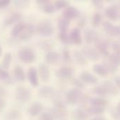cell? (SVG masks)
<instances>
[{"instance_id": "6da1fadb", "label": "cell", "mask_w": 120, "mask_h": 120, "mask_svg": "<svg viewBox=\"0 0 120 120\" xmlns=\"http://www.w3.org/2000/svg\"><path fill=\"white\" fill-rule=\"evenodd\" d=\"M89 98H90L88 97L87 95L84 94L82 90L72 88L65 94V101L70 105H75L79 103H84L86 101L89 102Z\"/></svg>"}, {"instance_id": "7a4b0ae2", "label": "cell", "mask_w": 120, "mask_h": 120, "mask_svg": "<svg viewBox=\"0 0 120 120\" xmlns=\"http://www.w3.org/2000/svg\"><path fill=\"white\" fill-rule=\"evenodd\" d=\"M36 33L41 37H50L53 33V25L49 20H41L35 27Z\"/></svg>"}, {"instance_id": "3957f363", "label": "cell", "mask_w": 120, "mask_h": 120, "mask_svg": "<svg viewBox=\"0 0 120 120\" xmlns=\"http://www.w3.org/2000/svg\"><path fill=\"white\" fill-rule=\"evenodd\" d=\"M18 56L20 61L26 64L32 63L36 59V53L34 49L30 46L21 47L18 51Z\"/></svg>"}, {"instance_id": "277c9868", "label": "cell", "mask_w": 120, "mask_h": 120, "mask_svg": "<svg viewBox=\"0 0 120 120\" xmlns=\"http://www.w3.org/2000/svg\"><path fill=\"white\" fill-rule=\"evenodd\" d=\"M14 97L17 102L23 104L30 101L32 97V93L26 86L20 85L15 89Z\"/></svg>"}, {"instance_id": "5b68a950", "label": "cell", "mask_w": 120, "mask_h": 120, "mask_svg": "<svg viewBox=\"0 0 120 120\" xmlns=\"http://www.w3.org/2000/svg\"><path fill=\"white\" fill-rule=\"evenodd\" d=\"M53 108L51 109V111L49 112L54 120H63L68 116V110L66 108L65 103L60 102L53 104Z\"/></svg>"}, {"instance_id": "8992f818", "label": "cell", "mask_w": 120, "mask_h": 120, "mask_svg": "<svg viewBox=\"0 0 120 120\" xmlns=\"http://www.w3.org/2000/svg\"><path fill=\"white\" fill-rule=\"evenodd\" d=\"M105 16L110 21H117L120 18V7L119 4H115L108 6L104 11ZM108 20V21H109Z\"/></svg>"}, {"instance_id": "52a82bcc", "label": "cell", "mask_w": 120, "mask_h": 120, "mask_svg": "<svg viewBox=\"0 0 120 120\" xmlns=\"http://www.w3.org/2000/svg\"><path fill=\"white\" fill-rule=\"evenodd\" d=\"M79 15L80 11L77 7L73 6H69L65 9H63L61 17L70 22L71 21L77 19Z\"/></svg>"}, {"instance_id": "ba28073f", "label": "cell", "mask_w": 120, "mask_h": 120, "mask_svg": "<svg viewBox=\"0 0 120 120\" xmlns=\"http://www.w3.org/2000/svg\"><path fill=\"white\" fill-rule=\"evenodd\" d=\"M35 34V26L30 23H26L24 29L18 36V39L21 41H27L32 39Z\"/></svg>"}, {"instance_id": "9c48e42d", "label": "cell", "mask_w": 120, "mask_h": 120, "mask_svg": "<svg viewBox=\"0 0 120 120\" xmlns=\"http://www.w3.org/2000/svg\"><path fill=\"white\" fill-rule=\"evenodd\" d=\"M39 9L46 14H52L56 11L53 1L49 0H38L36 1Z\"/></svg>"}, {"instance_id": "30bf717a", "label": "cell", "mask_w": 120, "mask_h": 120, "mask_svg": "<svg viewBox=\"0 0 120 120\" xmlns=\"http://www.w3.org/2000/svg\"><path fill=\"white\" fill-rule=\"evenodd\" d=\"M80 51L86 58V60L90 61H97L98 60H99L101 56V55L95 48L89 46H84Z\"/></svg>"}, {"instance_id": "8fae6325", "label": "cell", "mask_w": 120, "mask_h": 120, "mask_svg": "<svg viewBox=\"0 0 120 120\" xmlns=\"http://www.w3.org/2000/svg\"><path fill=\"white\" fill-rule=\"evenodd\" d=\"M103 29L105 32L111 37H119L120 34V26L116 25L111 22L110 21L106 20L104 21L103 23Z\"/></svg>"}, {"instance_id": "7c38bea8", "label": "cell", "mask_w": 120, "mask_h": 120, "mask_svg": "<svg viewBox=\"0 0 120 120\" xmlns=\"http://www.w3.org/2000/svg\"><path fill=\"white\" fill-rule=\"evenodd\" d=\"M26 78L27 79L29 83L32 87L35 88L39 86V79L38 77L37 70L34 67H30L28 68L26 74Z\"/></svg>"}, {"instance_id": "4fadbf2b", "label": "cell", "mask_w": 120, "mask_h": 120, "mask_svg": "<svg viewBox=\"0 0 120 120\" xmlns=\"http://www.w3.org/2000/svg\"><path fill=\"white\" fill-rule=\"evenodd\" d=\"M75 73V70L68 66L61 67L56 71V76L62 79H71Z\"/></svg>"}, {"instance_id": "5bb4252c", "label": "cell", "mask_w": 120, "mask_h": 120, "mask_svg": "<svg viewBox=\"0 0 120 120\" xmlns=\"http://www.w3.org/2000/svg\"><path fill=\"white\" fill-rule=\"evenodd\" d=\"M37 70L39 79H40L43 82H47L49 81L51 78V71L47 65L44 63L40 64Z\"/></svg>"}, {"instance_id": "9a60e30c", "label": "cell", "mask_w": 120, "mask_h": 120, "mask_svg": "<svg viewBox=\"0 0 120 120\" xmlns=\"http://www.w3.org/2000/svg\"><path fill=\"white\" fill-rule=\"evenodd\" d=\"M56 95V89L51 86H43L38 91V96L44 99L52 98Z\"/></svg>"}, {"instance_id": "2e32d148", "label": "cell", "mask_w": 120, "mask_h": 120, "mask_svg": "<svg viewBox=\"0 0 120 120\" xmlns=\"http://www.w3.org/2000/svg\"><path fill=\"white\" fill-rule=\"evenodd\" d=\"M96 49L99 53L100 55H103L104 56H108L110 54V44L105 40L98 39L95 43Z\"/></svg>"}, {"instance_id": "e0dca14e", "label": "cell", "mask_w": 120, "mask_h": 120, "mask_svg": "<svg viewBox=\"0 0 120 120\" xmlns=\"http://www.w3.org/2000/svg\"><path fill=\"white\" fill-rule=\"evenodd\" d=\"M83 39L86 44L90 45L92 44H95L97 41V40L98 39V35L94 30L86 29L84 32Z\"/></svg>"}, {"instance_id": "ac0fdd59", "label": "cell", "mask_w": 120, "mask_h": 120, "mask_svg": "<svg viewBox=\"0 0 120 120\" xmlns=\"http://www.w3.org/2000/svg\"><path fill=\"white\" fill-rule=\"evenodd\" d=\"M79 79L84 84H96L98 82V77L94 74L88 71H84L81 72V74L79 75Z\"/></svg>"}, {"instance_id": "d6986e66", "label": "cell", "mask_w": 120, "mask_h": 120, "mask_svg": "<svg viewBox=\"0 0 120 120\" xmlns=\"http://www.w3.org/2000/svg\"><path fill=\"white\" fill-rule=\"evenodd\" d=\"M44 107L43 105L39 102H34L32 103L27 108V114L32 117L39 116L43 112Z\"/></svg>"}, {"instance_id": "ffe728a7", "label": "cell", "mask_w": 120, "mask_h": 120, "mask_svg": "<svg viewBox=\"0 0 120 120\" xmlns=\"http://www.w3.org/2000/svg\"><path fill=\"white\" fill-rule=\"evenodd\" d=\"M70 44H73L75 45H79L82 42V35L81 32V30L78 27L73 28L70 32Z\"/></svg>"}, {"instance_id": "44dd1931", "label": "cell", "mask_w": 120, "mask_h": 120, "mask_svg": "<svg viewBox=\"0 0 120 120\" xmlns=\"http://www.w3.org/2000/svg\"><path fill=\"white\" fill-rule=\"evenodd\" d=\"M102 86L105 89L108 95H110L112 96H116L119 94V88L113 83V82L110 80H105Z\"/></svg>"}, {"instance_id": "7402d4cb", "label": "cell", "mask_w": 120, "mask_h": 120, "mask_svg": "<svg viewBox=\"0 0 120 120\" xmlns=\"http://www.w3.org/2000/svg\"><path fill=\"white\" fill-rule=\"evenodd\" d=\"M60 58V53L56 51L52 50L49 52H46L44 56V60L47 64L49 65H56L58 63Z\"/></svg>"}, {"instance_id": "603a6c76", "label": "cell", "mask_w": 120, "mask_h": 120, "mask_svg": "<svg viewBox=\"0 0 120 120\" xmlns=\"http://www.w3.org/2000/svg\"><path fill=\"white\" fill-rule=\"evenodd\" d=\"M21 18H22V15L20 13L15 12V13H11L10 15L6 17L4 20V24L6 26L15 25L16 23L20 22Z\"/></svg>"}, {"instance_id": "cb8c5ba5", "label": "cell", "mask_w": 120, "mask_h": 120, "mask_svg": "<svg viewBox=\"0 0 120 120\" xmlns=\"http://www.w3.org/2000/svg\"><path fill=\"white\" fill-rule=\"evenodd\" d=\"M89 115L86 110L82 107L76 108L72 112V118L74 120H87Z\"/></svg>"}, {"instance_id": "d4e9b609", "label": "cell", "mask_w": 120, "mask_h": 120, "mask_svg": "<svg viewBox=\"0 0 120 120\" xmlns=\"http://www.w3.org/2000/svg\"><path fill=\"white\" fill-rule=\"evenodd\" d=\"M89 103L91 106L100 107L103 108H106V107L108 105V101L107 99H105V98H101L96 96L94 98H90Z\"/></svg>"}, {"instance_id": "484cf974", "label": "cell", "mask_w": 120, "mask_h": 120, "mask_svg": "<svg viewBox=\"0 0 120 120\" xmlns=\"http://www.w3.org/2000/svg\"><path fill=\"white\" fill-rule=\"evenodd\" d=\"M13 74L15 80L20 82H23L26 79V74L23 68L20 65H15L13 70Z\"/></svg>"}, {"instance_id": "4316f807", "label": "cell", "mask_w": 120, "mask_h": 120, "mask_svg": "<svg viewBox=\"0 0 120 120\" xmlns=\"http://www.w3.org/2000/svg\"><path fill=\"white\" fill-rule=\"evenodd\" d=\"M93 71L99 77H107L109 75V72L105 68V67L103 64L96 63L93 65Z\"/></svg>"}, {"instance_id": "83f0119b", "label": "cell", "mask_w": 120, "mask_h": 120, "mask_svg": "<svg viewBox=\"0 0 120 120\" xmlns=\"http://www.w3.org/2000/svg\"><path fill=\"white\" fill-rule=\"evenodd\" d=\"M25 25H26V23H25L23 22H21V21L16 23L15 25H14V26L13 27V28L11 30V37L13 38H17L18 39V36L20 35V34L21 33V32L24 29Z\"/></svg>"}, {"instance_id": "f1b7e54d", "label": "cell", "mask_w": 120, "mask_h": 120, "mask_svg": "<svg viewBox=\"0 0 120 120\" xmlns=\"http://www.w3.org/2000/svg\"><path fill=\"white\" fill-rule=\"evenodd\" d=\"M73 57L75 60V62L81 66H85L88 64V60L84 56V55L80 51H75L73 53Z\"/></svg>"}, {"instance_id": "f546056e", "label": "cell", "mask_w": 120, "mask_h": 120, "mask_svg": "<svg viewBox=\"0 0 120 120\" xmlns=\"http://www.w3.org/2000/svg\"><path fill=\"white\" fill-rule=\"evenodd\" d=\"M12 62V55L10 52H6L4 53L3 58L1 62L0 66L5 70H7L11 65Z\"/></svg>"}, {"instance_id": "4dcf8cb0", "label": "cell", "mask_w": 120, "mask_h": 120, "mask_svg": "<svg viewBox=\"0 0 120 120\" xmlns=\"http://www.w3.org/2000/svg\"><path fill=\"white\" fill-rule=\"evenodd\" d=\"M20 117L21 113L16 109H11L5 115L6 120H18Z\"/></svg>"}, {"instance_id": "1f68e13d", "label": "cell", "mask_w": 120, "mask_h": 120, "mask_svg": "<svg viewBox=\"0 0 120 120\" xmlns=\"http://www.w3.org/2000/svg\"><path fill=\"white\" fill-rule=\"evenodd\" d=\"M87 112L89 115H94L95 117L97 116H102L103 114L105 112V108H100V107H96V106H91L90 105L87 109Z\"/></svg>"}, {"instance_id": "d6a6232c", "label": "cell", "mask_w": 120, "mask_h": 120, "mask_svg": "<svg viewBox=\"0 0 120 120\" xmlns=\"http://www.w3.org/2000/svg\"><path fill=\"white\" fill-rule=\"evenodd\" d=\"M70 22L63 18L60 17L58 21V27L59 29V32H69Z\"/></svg>"}, {"instance_id": "836d02e7", "label": "cell", "mask_w": 120, "mask_h": 120, "mask_svg": "<svg viewBox=\"0 0 120 120\" xmlns=\"http://www.w3.org/2000/svg\"><path fill=\"white\" fill-rule=\"evenodd\" d=\"M91 92H92L93 94H94L95 96H96V97L105 98L108 96V94H107L105 89L103 88V86L102 85L94 86L92 89Z\"/></svg>"}, {"instance_id": "e575fe53", "label": "cell", "mask_w": 120, "mask_h": 120, "mask_svg": "<svg viewBox=\"0 0 120 120\" xmlns=\"http://www.w3.org/2000/svg\"><path fill=\"white\" fill-rule=\"evenodd\" d=\"M103 21V15L101 13L96 12L95 13L91 18V25L94 27H98Z\"/></svg>"}, {"instance_id": "d590c367", "label": "cell", "mask_w": 120, "mask_h": 120, "mask_svg": "<svg viewBox=\"0 0 120 120\" xmlns=\"http://www.w3.org/2000/svg\"><path fill=\"white\" fill-rule=\"evenodd\" d=\"M56 10H62V9H65V8H67L68 6H70V2L67 1V0H58V1H53Z\"/></svg>"}, {"instance_id": "8d00e7d4", "label": "cell", "mask_w": 120, "mask_h": 120, "mask_svg": "<svg viewBox=\"0 0 120 120\" xmlns=\"http://www.w3.org/2000/svg\"><path fill=\"white\" fill-rule=\"evenodd\" d=\"M40 47L43 50H44L46 52H49L50 51H52L53 49V44L48 40L42 41L40 42Z\"/></svg>"}, {"instance_id": "74e56055", "label": "cell", "mask_w": 120, "mask_h": 120, "mask_svg": "<svg viewBox=\"0 0 120 120\" xmlns=\"http://www.w3.org/2000/svg\"><path fill=\"white\" fill-rule=\"evenodd\" d=\"M60 58H62V60L65 62V63H69L71 61V54L70 52L69 51V49H63L61 51V53H60Z\"/></svg>"}, {"instance_id": "f35d334b", "label": "cell", "mask_w": 120, "mask_h": 120, "mask_svg": "<svg viewBox=\"0 0 120 120\" xmlns=\"http://www.w3.org/2000/svg\"><path fill=\"white\" fill-rule=\"evenodd\" d=\"M108 61L110 62L111 63L114 64L115 65L119 67L120 64V56L119 55H117L114 53H110L108 56Z\"/></svg>"}, {"instance_id": "ab89813d", "label": "cell", "mask_w": 120, "mask_h": 120, "mask_svg": "<svg viewBox=\"0 0 120 120\" xmlns=\"http://www.w3.org/2000/svg\"><path fill=\"white\" fill-rule=\"evenodd\" d=\"M105 67V68L107 69V70L108 71L109 74L110 73H115L117 70H118V67L115 65L114 64L111 63L110 62H109L108 60L107 61H105L103 63H102Z\"/></svg>"}, {"instance_id": "60d3db41", "label": "cell", "mask_w": 120, "mask_h": 120, "mask_svg": "<svg viewBox=\"0 0 120 120\" xmlns=\"http://www.w3.org/2000/svg\"><path fill=\"white\" fill-rule=\"evenodd\" d=\"M60 41L64 44H70V32H59L58 35Z\"/></svg>"}, {"instance_id": "b9f144b4", "label": "cell", "mask_w": 120, "mask_h": 120, "mask_svg": "<svg viewBox=\"0 0 120 120\" xmlns=\"http://www.w3.org/2000/svg\"><path fill=\"white\" fill-rule=\"evenodd\" d=\"M111 49L113 51V53L119 55L120 54V43L118 40H115L111 44Z\"/></svg>"}, {"instance_id": "7bdbcfd3", "label": "cell", "mask_w": 120, "mask_h": 120, "mask_svg": "<svg viewBox=\"0 0 120 120\" xmlns=\"http://www.w3.org/2000/svg\"><path fill=\"white\" fill-rule=\"evenodd\" d=\"M10 79V75L7 70H4L0 66V81H4L7 82Z\"/></svg>"}, {"instance_id": "ee69618b", "label": "cell", "mask_w": 120, "mask_h": 120, "mask_svg": "<svg viewBox=\"0 0 120 120\" xmlns=\"http://www.w3.org/2000/svg\"><path fill=\"white\" fill-rule=\"evenodd\" d=\"M78 20H77V25H78V28L80 29V28H83L85 27V25H86V18L85 15H80L79 17L77 18Z\"/></svg>"}, {"instance_id": "f6af8a7d", "label": "cell", "mask_w": 120, "mask_h": 120, "mask_svg": "<svg viewBox=\"0 0 120 120\" xmlns=\"http://www.w3.org/2000/svg\"><path fill=\"white\" fill-rule=\"evenodd\" d=\"M72 84L74 86V88H76L79 90H82L84 87V84L78 78V79H74L72 82Z\"/></svg>"}, {"instance_id": "bcb514c9", "label": "cell", "mask_w": 120, "mask_h": 120, "mask_svg": "<svg viewBox=\"0 0 120 120\" xmlns=\"http://www.w3.org/2000/svg\"><path fill=\"white\" fill-rule=\"evenodd\" d=\"M39 120H55L49 112H42L39 116Z\"/></svg>"}, {"instance_id": "7dc6e473", "label": "cell", "mask_w": 120, "mask_h": 120, "mask_svg": "<svg viewBox=\"0 0 120 120\" xmlns=\"http://www.w3.org/2000/svg\"><path fill=\"white\" fill-rule=\"evenodd\" d=\"M6 102L4 96L0 94V113L4 112V110L6 108Z\"/></svg>"}, {"instance_id": "c3c4849f", "label": "cell", "mask_w": 120, "mask_h": 120, "mask_svg": "<svg viewBox=\"0 0 120 120\" xmlns=\"http://www.w3.org/2000/svg\"><path fill=\"white\" fill-rule=\"evenodd\" d=\"M92 4H94V7L98 10L102 9L103 8V2L101 1H98V0H96V1H93Z\"/></svg>"}, {"instance_id": "681fc988", "label": "cell", "mask_w": 120, "mask_h": 120, "mask_svg": "<svg viewBox=\"0 0 120 120\" xmlns=\"http://www.w3.org/2000/svg\"><path fill=\"white\" fill-rule=\"evenodd\" d=\"M11 4L10 0H0V9L7 8Z\"/></svg>"}, {"instance_id": "f907efd6", "label": "cell", "mask_w": 120, "mask_h": 120, "mask_svg": "<svg viewBox=\"0 0 120 120\" xmlns=\"http://www.w3.org/2000/svg\"><path fill=\"white\" fill-rule=\"evenodd\" d=\"M111 115L112 117V118L115 120H120V111L115 109L112 111L111 112Z\"/></svg>"}, {"instance_id": "816d5d0a", "label": "cell", "mask_w": 120, "mask_h": 120, "mask_svg": "<svg viewBox=\"0 0 120 120\" xmlns=\"http://www.w3.org/2000/svg\"><path fill=\"white\" fill-rule=\"evenodd\" d=\"M15 5L17 7H19V8H24L25 6H26L27 4H28V1H17L15 2Z\"/></svg>"}, {"instance_id": "f5cc1de1", "label": "cell", "mask_w": 120, "mask_h": 120, "mask_svg": "<svg viewBox=\"0 0 120 120\" xmlns=\"http://www.w3.org/2000/svg\"><path fill=\"white\" fill-rule=\"evenodd\" d=\"M113 83L119 88L120 86V77L119 76H116L115 78H114V82H113Z\"/></svg>"}, {"instance_id": "db71d44e", "label": "cell", "mask_w": 120, "mask_h": 120, "mask_svg": "<svg viewBox=\"0 0 120 120\" xmlns=\"http://www.w3.org/2000/svg\"><path fill=\"white\" fill-rule=\"evenodd\" d=\"M91 120H107V119L103 116H97L94 117Z\"/></svg>"}, {"instance_id": "11a10c76", "label": "cell", "mask_w": 120, "mask_h": 120, "mask_svg": "<svg viewBox=\"0 0 120 120\" xmlns=\"http://www.w3.org/2000/svg\"><path fill=\"white\" fill-rule=\"evenodd\" d=\"M2 51H3V50H2V48H1V46L0 45V56L2 55Z\"/></svg>"}]
</instances>
